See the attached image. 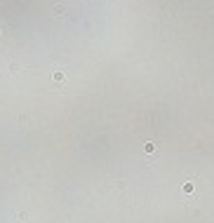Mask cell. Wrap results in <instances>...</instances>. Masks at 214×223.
<instances>
[{"mask_svg":"<svg viewBox=\"0 0 214 223\" xmlns=\"http://www.w3.org/2000/svg\"><path fill=\"white\" fill-rule=\"evenodd\" d=\"M52 14H57V17L66 14V7H64V5H52Z\"/></svg>","mask_w":214,"mask_h":223,"instance_id":"cell-1","label":"cell"},{"mask_svg":"<svg viewBox=\"0 0 214 223\" xmlns=\"http://www.w3.org/2000/svg\"><path fill=\"white\" fill-rule=\"evenodd\" d=\"M64 78H66L64 70H54V73H52V80H54V82H64Z\"/></svg>","mask_w":214,"mask_h":223,"instance_id":"cell-2","label":"cell"},{"mask_svg":"<svg viewBox=\"0 0 214 223\" xmlns=\"http://www.w3.org/2000/svg\"><path fill=\"white\" fill-rule=\"evenodd\" d=\"M155 148H158V146H155V143H153V141H148V143H146V146H144V150H146V153H148V155H151V153H155Z\"/></svg>","mask_w":214,"mask_h":223,"instance_id":"cell-3","label":"cell"},{"mask_svg":"<svg viewBox=\"0 0 214 223\" xmlns=\"http://www.w3.org/2000/svg\"><path fill=\"white\" fill-rule=\"evenodd\" d=\"M193 188H195V186H193L191 181H188V183H183V192H193Z\"/></svg>","mask_w":214,"mask_h":223,"instance_id":"cell-4","label":"cell"},{"mask_svg":"<svg viewBox=\"0 0 214 223\" xmlns=\"http://www.w3.org/2000/svg\"><path fill=\"white\" fill-rule=\"evenodd\" d=\"M17 216H19V221H28V211H19Z\"/></svg>","mask_w":214,"mask_h":223,"instance_id":"cell-5","label":"cell"},{"mask_svg":"<svg viewBox=\"0 0 214 223\" xmlns=\"http://www.w3.org/2000/svg\"><path fill=\"white\" fill-rule=\"evenodd\" d=\"M2 33H5V31H2V28H0V35H2Z\"/></svg>","mask_w":214,"mask_h":223,"instance_id":"cell-6","label":"cell"}]
</instances>
